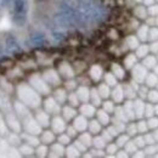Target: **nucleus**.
Here are the masks:
<instances>
[{
	"label": "nucleus",
	"mask_w": 158,
	"mask_h": 158,
	"mask_svg": "<svg viewBox=\"0 0 158 158\" xmlns=\"http://www.w3.org/2000/svg\"><path fill=\"white\" fill-rule=\"evenodd\" d=\"M55 22H56V24L59 27H61V28H71V27H74L76 26L74 21L72 20L69 16H67L66 14L61 12V11H59L55 15Z\"/></svg>",
	"instance_id": "f257e3e1"
},
{
	"label": "nucleus",
	"mask_w": 158,
	"mask_h": 158,
	"mask_svg": "<svg viewBox=\"0 0 158 158\" xmlns=\"http://www.w3.org/2000/svg\"><path fill=\"white\" fill-rule=\"evenodd\" d=\"M5 48L11 54H17V52H21V50H22L19 40L16 39L14 35H7L6 37V39H5Z\"/></svg>",
	"instance_id": "f03ea898"
},
{
	"label": "nucleus",
	"mask_w": 158,
	"mask_h": 158,
	"mask_svg": "<svg viewBox=\"0 0 158 158\" xmlns=\"http://www.w3.org/2000/svg\"><path fill=\"white\" fill-rule=\"evenodd\" d=\"M29 39H31L32 45L35 46V48H43V46H45V45L48 44L46 37H45L43 33H40V32H34V33H32Z\"/></svg>",
	"instance_id": "7ed1b4c3"
},
{
	"label": "nucleus",
	"mask_w": 158,
	"mask_h": 158,
	"mask_svg": "<svg viewBox=\"0 0 158 158\" xmlns=\"http://www.w3.org/2000/svg\"><path fill=\"white\" fill-rule=\"evenodd\" d=\"M14 11L17 14H27L28 0H14Z\"/></svg>",
	"instance_id": "20e7f679"
},
{
	"label": "nucleus",
	"mask_w": 158,
	"mask_h": 158,
	"mask_svg": "<svg viewBox=\"0 0 158 158\" xmlns=\"http://www.w3.org/2000/svg\"><path fill=\"white\" fill-rule=\"evenodd\" d=\"M12 22L17 26V27H23L27 22V16L26 14H17L15 12V15L12 16Z\"/></svg>",
	"instance_id": "39448f33"
},
{
	"label": "nucleus",
	"mask_w": 158,
	"mask_h": 158,
	"mask_svg": "<svg viewBox=\"0 0 158 158\" xmlns=\"http://www.w3.org/2000/svg\"><path fill=\"white\" fill-rule=\"evenodd\" d=\"M146 77V69L143 66H136L134 68V78L138 81H142L143 78Z\"/></svg>",
	"instance_id": "423d86ee"
},
{
	"label": "nucleus",
	"mask_w": 158,
	"mask_h": 158,
	"mask_svg": "<svg viewBox=\"0 0 158 158\" xmlns=\"http://www.w3.org/2000/svg\"><path fill=\"white\" fill-rule=\"evenodd\" d=\"M134 112L138 113V117H142L145 114V105L141 101H138L136 103H134Z\"/></svg>",
	"instance_id": "0eeeda50"
},
{
	"label": "nucleus",
	"mask_w": 158,
	"mask_h": 158,
	"mask_svg": "<svg viewBox=\"0 0 158 158\" xmlns=\"http://www.w3.org/2000/svg\"><path fill=\"white\" fill-rule=\"evenodd\" d=\"M156 62L157 61H156V59L153 56H145V60H143V64L146 67H148V68H153L157 64Z\"/></svg>",
	"instance_id": "6e6552de"
},
{
	"label": "nucleus",
	"mask_w": 158,
	"mask_h": 158,
	"mask_svg": "<svg viewBox=\"0 0 158 158\" xmlns=\"http://www.w3.org/2000/svg\"><path fill=\"white\" fill-rule=\"evenodd\" d=\"M158 83V78H157V74L155 73V74H148L147 76V79H146V84L148 85V86H155V85H157Z\"/></svg>",
	"instance_id": "1a4fd4ad"
},
{
	"label": "nucleus",
	"mask_w": 158,
	"mask_h": 158,
	"mask_svg": "<svg viewBox=\"0 0 158 158\" xmlns=\"http://www.w3.org/2000/svg\"><path fill=\"white\" fill-rule=\"evenodd\" d=\"M139 38L141 40L148 39V27L143 26L142 28H140V31H139Z\"/></svg>",
	"instance_id": "9d476101"
},
{
	"label": "nucleus",
	"mask_w": 158,
	"mask_h": 158,
	"mask_svg": "<svg viewBox=\"0 0 158 158\" xmlns=\"http://www.w3.org/2000/svg\"><path fill=\"white\" fill-rule=\"evenodd\" d=\"M51 35H52V38L56 40V41H62V40H64V38H66L64 33L61 32V31H52L51 32Z\"/></svg>",
	"instance_id": "9b49d317"
},
{
	"label": "nucleus",
	"mask_w": 158,
	"mask_h": 158,
	"mask_svg": "<svg viewBox=\"0 0 158 158\" xmlns=\"http://www.w3.org/2000/svg\"><path fill=\"white\" fill-rule=\"evenodd\" d=\"M148 39L152 40V41L158 39V28L153 27V28L148 29Z\"/></svg>",
	"instance_id": "f8f14e48"
},
{
	"label": "nucleus",
	"mask_w": 158,
	"mask_h": 158,
	"mask_svg": "<svg viewBox=\"0 0 158 158\" xmlns=\"http://www.w3.org/2000/svg\"><path fill=\"white\" fill-rule=\"evenodd\" d=\"M62 2L67 4L68 6H71V7L76 9V10H78L79 6H80V0H63Z\"/></svg>",
	"instance_id": "ddd939ff"
},
{
	"label": "nucleus",
	"mask_w": 158,
	"mask_h": 158,
	"mask_svg": "<svg viewBox=\"0 0 158 158\" xmlns=\"http://www.w3.org/2000/svg\"><path fill=\"white\" fill-rule=\"evenodd\" d=\"M145 114L147 117H152L155 114V106L153 105H146L145 106Z\"/></svg>",
	"instance_id": "4468645a"
},
{
	"label": "nucleus",
	"mask_w": 158,
	"mask_h": 158,
	"mask_svg": "<svg viewBox=\"0 0 158 158\" xmlns=\"http://www.w3.org/2000/svg\"><path fill=\"white\" fill-rule=\"evenodd\" d=\"M147 125H148L150 129H156V128H158V118H156V117H150Z\"/></svg>",
	"instance_id": "2eb2a0df"
},
{
	"label": "nucleus",
	"mask_w": 158,
	"mask_h": 158,
	"mask_svg": "<svg viewBox=\"0 0 158 158\" xmlns=\"http://www.w3.org/2000/svg\"><path fill=\"white\" fill-rule=\"evenodd\" d=\"M81 111H83L84 114L91 116V114L94 113V107H93V106H89V105H84V106L81 107Z\"/></svg>",
	"instance_id": "dca6fc26"
},
{
	"label": "nucleus",
	"mask_w": 158,
	"mask_h": 158,
	"mask_svg": "<svg viewBox=\"0 0 158 158\" xmlns=\"http://www.w3.org/2000/svg\"><path fill=\"white\" fill-rule=\"evenodd\" d=\"M148 100L153 103H157L158 102V91L156 90H152V91H148Z\"/></svg>",
	"instance_id": "f3484780"
},
{
	"label": "nucleus",
	"mask_w": 158,
	"mask_h": 158,
	"mask_svg": "<svg viewBox=\"0 0 158 158\" xmlns=\"http://www.w3.org/2000/svg\"><path fill=\"white\" fill-rule=\"evenodd\" d=\"M54 128L57 130V131H62V129L64 128V124H63V122L61 120L60 118H56L55 120H54Z\"/></svg>",
	"instance_id": "a211bd4d"
},
{
	"label": "nucleus",
	"mask_w": 158,
	"mask_h": 158,
	"mask_svg": "<svg viewBox=\"0 0 158 158\" xmlns=\"http://www.w3.org/2000/svg\"><path fill=\"white\" fill-rule=\"evenodd\" d=\"M147 52H148V48L146 45H142L138 49V55L140 57H145L147 55Z\"/></svg>",
	"instance_id": "6ab92c4d"
},
{
	"label": "nucleus",
	"mask_w": 158,
	"mask_h": 158,
	"mask_svg": "<svg viewBox=\"0 0 158 158\" xmlns=\"http://www.w3.org/2000/svg\"><path fill=\"white\" fill-rule=\"evenodd\" d=\"M99 119L102 124H107V123H108V120H110L108 116H107V113H106V112H103V111L99 112Z\"/></svg>",
	"instance_id": "aec40b11"
},
{
	"label": "nucleus",
	"mask_w": 158,
	"mask_h": 158,
	"mask_svg": "<svg viewBox=\"0 0 158 158\" xmlns=\"http://www.w3.org/2000/svg\"><path fill=\"white\" fill-rule=\"evenodd\" d=\"M91 76H93V78L98 80V79L101 77V68H100V67H94V68L91 69Z\"/></svg>",
	"instance_id": "412c9836"
},
{
	"label": "nucleus",
	"mask_w": 158,
	"mask_h": 158,
	"mask_svg": "<svg viewBox=\"0 0 158 158\" xmlns=\"http://www.w3.org/2000/svg\"><path fill=\"white\" fill-rule=\"evenodd\" d=\"M148 129V125L146 124V122H140L138 125V131L139 133H146V130Z\"/></svg>",
	"instance_id": "4be33fe9"
},
{
	"label": "nucleus",
	"mask_w": 158,
	"mask_h": 158,
	"mask_svg": "<svg viewBox=\"0 0 158 158\" xmlns=\"http://www.w3.org/2000/svg\"><path fill=\"white\" fill-rule=\"evenodd\" d=\"M143 139H145V142H146V143H148V145H153V143L156 142V139H155V136H153V134L145 135Z\"/></svg>",
	"instance_id": "5701e85b"
},
{
	"label": "nucleus",
	"mask_w": 158,
	"mask_h": 158,
	"mask_svg": "<svg viewBox=\"0 0 158 158\" xmlns=\"http://www.w3.org/2000/svg\"><path fill=\"white\" fill-rule=\"evenodd\" d=\"M148 14L151 15V16H157L158 15V5H151L150 7H148Z\"/></svg>",
	"instance_id": "b1692460"
},
{
	"label": "nucleus",
	"mask_w": 158,
	"mask_h": 158,
	"mask_svg": "<svg viewBox=\"0 0 158 158\" xmlns=\"http://www.w3.org/2000/svg\"><path fill=\"white\" fill-rule=\"evenodd\" d=\"M76 128L78 129H84L86 127V123H85V119L84 118H78L77 119V124H74Z\"/></svg>",
	"instance_id": "393cba45"
},
{
	"label": "nucleus",
	"mask_w": 158,
	"mask_h": 158,
	"mask_svg": "<svg viewBox=\"0 0 158 158\" xmlns=\"http://www.w3.org/2000/svg\"><path fill=\"white\" fill-rule=\"evenodd\" d=\"M90 129L93 133H99L100 131V123L99 122H91L90 124Z\"/></svg>",
	"instance_id": "a878e982"
},
{
	"label": "nucleus",
	"mask_w": 158,
	"mask_h": 158,
	"mask_svg": "<svg viewBox=\"0 0 158 158\" xmlns=\"http://www.w3.org/2000/svg\"><path fill=\"white\" fill-rule=\"evenodd\" d=\"M100 96H102V98H107L108 96V88L107 86H105V85L100 86Z\"/></svg>",
	"instance_id": "bb28decb"
},
{
	"label": "nucleus",
	"mask_w": 158,
	"mask_h": 158,
	"mask_svg": "<svg viewBox=\"0 0 158 158\" xmlns=\"http://www.w3.org/2000/svg\"><path fill=\"white\" fill-rule=\"evenodd\" d=\"M113 98L116 99V101H120V100H122L123 94H122V89H120V88H117V90L113 93Z\"/></svg>",
	"instance_id": "cd10ccee"
},
{
	"label": "nucleus",
	"mask_w": 158,
	"mask_h": 158,
	"mask_svg": "<svg viewBox=\"0 0 158 158\" xmlns=\"http://www.w3.org/2000/svg\"><path fill=\"white\" fill-rule=\"evenodd\" d=\"M145 139H143V136H139V138H136V140H135V145H136V147H143L145 146Z\"/></svg>",
	"instance_id": "c85d7f7f"
},
{
	"label": "nucleus",
	"mask_w": 158,
	"mask_h": 158,
	"mask_svg": "<svg viewBox=\"0 0 158 158\" xmlns=\"http://www.w3.org/2000/svg\"><path fill=\"white\" fill-rule=\"evenodd\" d=\"M128 43H129L130 48H138V45H139L138 39H136V38H134V37H130V38H128Z\"/></svg>",
	"instance_id": "c756f323"
},
{
	"label": "nucleus",
	"mask_w": 158,
	"mask_h": 158,
	"mask_svg": "<svg viewBox=\"0 0 158 158\" xmlns=\"http://www.w3.org/2000/svg\"><path fill=\"white\" fill-rule=\"evenodd\" d=\"M44 142H51L52 140H54V135L50 133V131H46L45 134H44Z\"/></svg>",
	"instance_id": "7c9ffc66"
},
{
	"label": "nucleus",
	"mask_w": 158,
	"mask_h": 158,
	"mask_svg": "<svg viewBox=\"0 0 158 158\" xmlns=\"http://www.w3.org/2000/svg\"><path fill=\"white\" fill-rule=\"evenodd\" d=\"M136 14H138L139 17H141V19H145V17H146V10H145L142 6L136 9Z\"/></svg>",
	"instance_id": "2f4dec72"
},
{
	"label": "nucleus",
	"mask_w": 158,
	"mask_h": 158,
	"mask_svg": "<svg viewBox=\"0 0 158 158\" xmlns=\"http://www.w3.org/2000/svg\"><path fill=\"white\" fill-rule=\"evenodd\" d=\"M128 140H129V138H128L127 135H122V136H120V138L118 139V146H123V145H127Z\"/></svg>",
	"instance_id": "473e14b6"
},
{
	"label": "nucleus",
	"mask_w": 158,
	"mask_h": 158,
	"mask_svg": "<svg viewBox=\"0 0 158 158\" xmlns=\"http://www.w3.org/2000/svg\"><path fill=\"white\" fill-rule=\"evenodd\" d=\"M113 71L117 73V76H118L119 78H122V77H123V73H124V72H123V69H122L119 66H117V64H116V66H113Z\"/></svg>",
	"instance_id": "72a5a7b5"
},
{
	"label": "nucleus",
	"mask_w": 158,
	"mask_h": 158,
	"mask_svg": "<svg viewBox=\"0 0 158 158\" xmlns=\"http://www.w3.org/2000/svg\"><path fill=\"white\" fill-rule=\"evenodd\" d=\"M81 142H83L84 145H85V143H86V145H89V143L91 142L90 136H89L88 134H83V135H81Z\"/></svg>",
	"instance_id": "f704fd0d"
},
{
	"label": "nucleus",
	"mask_w": 158,
	"mask_h": 158,
	"mask_svg": "<svg viewBox=\"0 0 158 158\" xmlns=\"http://www.w3.org/2000/svg\"><path fill=\"white\" fill-rule=\"evenodd\" d=\"M106 80H107L108 85H114L116 84V79H114V77H112L111 74H107L106 76Z\"/></svg>",
	"instance_id": "c9c22d12"
},
{
	"label": "nucleus",
	"mask_w": 158,
	"mask_h": 158,
	"mask_svg": "<svg viewBox=\"0 0 158 158\" xmlns=\"http://www.w3.org/2000/svg\"><path fill=\"white\" fill-rule=\"evenodd\" d=\"M134 63H135V57H134V55H130V56L127 59V66L130 67V66H133Z\"/></svg>",
	"instance_id": "e433bc0d"
},
{
	"label": "nucleus",
	"mask_w": 158,
	"mask_h": 158,
	"mask_svg": "<svg viewBox=\"0 0 158 158\" xmlns=\"http://www.w3.org/2000/svg\"><path fill=\"white\" fill-rule=\"evenodd\" d=\"M60 140L62 141V143H68V141H69V138H68L67 135H63V136L60 139Z\"/></svg>",
	"instance_id": "4c0bfd02"
},
{
	"label": "nucleus",
	"mask_w": 158,
	"mask_h": 158,
	"mask_svg": "<svg viewBox=\"0 0 158 158\" xmlns=\"http://www.w3.org/2000/svg\"><path fill=\"white\" fill-rule=\"evenodd\" d=\"M147 152H148V153H155V152H156V148L153 147V145H150V147L147 148Z\"/></svg>",
	"instance_id": "58836bf2"
},
{
	"label": "nucleus",
	"mask_w": 158,
	"mask_h": 158,
	"mask_svg": "<svg viewBox=\"0 0 158 158\" xmlns=\"http://www.w3.org/2000/svg\"><path fill=\"white\" fill-rule=\"evenodd\" d=\"M0 2H1L2 6H7V5L11 2V0H0Z\"/></svg>",
	"instance_id": "ea45409f"
},
{
	"label": "nucleus",
	"mask_w": 158,
	"mask_h": 158,
	"mask_svg": "<svg viewBox=\"0 0 158 158\" xmlns=\"http://www.w3.org/2000/svg\"><path fill=\"white\" fill-rule=\"evenodd\" d=\"M153 1H155V0H143V4L147 5V6H151V5L153 4Z\"/></svg>",
	"instance_id": "a19ab883"
},
{
	"label": "nucleus",
	"mask_w": 158,
	"mask_h": 158,
	"mask_svg": "<svg viewBox=\"0 0 158 158\" xmlns=\"http://www.w3.org/2000/svg\"><path fill=\"white\" fill-rule=\"evenodd\" d=\"M153 136L156 139V141H158V129L156 130V133H153Z\"/></svg>",
	"instance_id": "79ce46f5"
},
{
	"label": "nucleus",
	"mask_w": 158,
	"mask_h": 158,
	"mask_svg": "<svg viewBox=\"0 0 158 158\" xmlns=\"http://www.w3.org/2000/svg\"><path fill=\"white\" fill-rule=\"evenodd\" d=\"M155 113L158 116V105H156V106H155Z\"/></svg>",
	"instance_id": "37998d69"
},
{
	"label": "nucleus",
	"mask_w": 158,
	"mask_h": 158,
	"mask_svg": "<svg viewBox=\"0 0 158 158\" xmlns=\"http://www.w3.org/2000/svg\"><path fill=\"white\" fill-rule=\"evenodd\" d=\"M142 156H145V155L143 153H136L135 155V157H142Z\"/></svg>",
	"instance_id": "c03bdc74"
},
{
	"label": "nucleus",
	"mask_w": 158,
	"mask_h": 158,
	"mask_svg": "<svg viewBox=\"0 0 158 158\" xmlns=\"http://www.w3.org/2000/svg\"><path fill=\"white\" fill-rule=\"evenodd\" d=\"M138 1H141V0H138Z\"/></svg>",
	"instance_id": "a18cd8bd"
},
{
	"label": "nucleus",
	"mask_w": 158,
	"mask_h": 158,
	"mask_svg": "<svg viewBox=\"0 0 158 158\" xmlns=\"http://www.w3.org/2000/svg\"><path fill=\"white\" fill-rule=\"evenodd\" d=\"M157 86H158V83H157Z\"/></svg>",
	"instance_id": "49530a36"
},
{
	"label": "nucleus",
	"mask_w": 158,
	"mask_h": 158,
	"mask_svg": "<svg viewBox=\"0 0 158 158\" xmlns=\"http://www.w3.org/2000/svg\"><path fill=\"white\" fill-rule=\"evenodd\" d=\"M157 23H158V20H157Z\"/></svg>",
	"instance_id": "de8ad7c7"
}]
</instances>
